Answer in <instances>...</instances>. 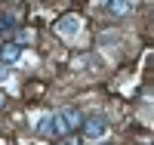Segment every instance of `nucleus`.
Segmentation results:
<instances>
[{"label":"nucleus","instance_id":"f257e3e1","mask_svg":"<svg viewBox=\"0 0 154 145\" xmlns=\"http://www.w3.org/2000/svg\"><path fill=\"white\" fill-rule=\"evenodd\" d=\"M80 130H83V136L89 142H99V139L108 136V121L105 117H86V121L80 124Z\"/></svg>","mask_w":154,"mask_h":145},{"label":"nucleus","instance_id":"f03ea898","mask_svg":"<svg viewBox=\"0 0 154 145\" xmlns=\"http://www.w3.org/2000/svg\"><path fill=\"white\" fill-rule=\"evenodd\" d=\"M80 16H62L59 22H56V34L59 37H65V40H71V37H77L80 34Z\"/></svg>","mask_w":154,"mask_h":145},{"label":"nucleus","instance_id":"7ed1b4c3","mask_svg":"<svg viewBox=\"0 0 154 145\" xmlns=\"http://www.w3.org/2000/svg\"><path fill=\"white\" fill-rule=\"evenodd\" d=\"M19 59H22V46L16 40H3L0 43V65H12Z\"/></svg>","mask_w":154,"mask_h":145},{"label":"nucleus","instance_id":"20e7f679","mask_svg":"<svg viewBox=\"0 0 154 145\" xmlns=\"http://www.w3.org/2000/svg\"><path fill=\"white\" fill-rule=\"evenodd\" d=\"M105 12L114 19H123L133 12V0H105Z\"/></svg>","mask_w":154,"mask_h":145},{"label":"nucleus","instance_id":"39448f33","mask_svg":"<svg viewBox=\"0 0 154 145\" xmlns=\"http://www.w3.org/2000/svg\"><path fill=\"white\" fill-rule=\"evenodd\" d=\"M59 117H62V121H65L68 133H71V130H77V127L83 124V114L77 111V108H62V111H59Z\"/></svg>","mask_w":154,"mask_h":145},{"label":"nucleus","instance_id":"423d86ee","mask_svg":"<svg viewBox=\"0 0 154 145\" xmlns=\"http://www.w3.org/2000/svg\"><path fill=\"white\" fill-rule=\"evenodd\" d=\"M9 80V68H6V65H0V84H6Z\"/></svg>","mask_w":154,"mask_h":145},{"label":"nucleus","instance_id":"0eeeda50","mask_svg":"<svg viewBox=\"0 0 154 145\" xmlns=\"http://www.w3.org/2000/svg\"><path fill=\"white\" fill-rule=\"evenodd\" d=\"M62 145H80L77 139H71V136H62Z\"/></svg>","mask_w":154,"mask_h":145},{"label":"nucleus","instance_id":"6e6552de","mask_svg":"<svg viewBox=\"0 0 154 145\" xmlns=\"http://www.w3.org/2000/svg\"><path fill=\"white\" fill-rule=\"evenodd\" d=\"M0 105H3V93H0Z\"/></svg>","mask_w":154,"mask_h":145}]
</instances>
